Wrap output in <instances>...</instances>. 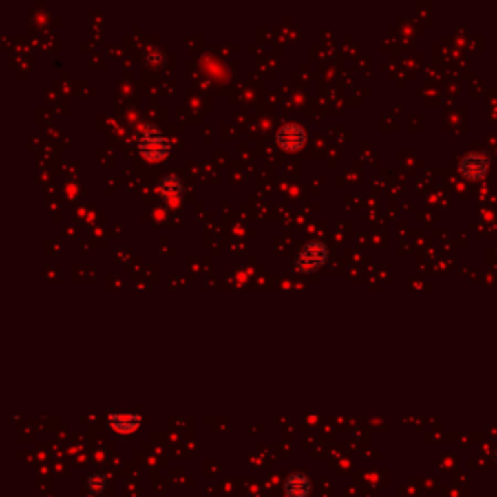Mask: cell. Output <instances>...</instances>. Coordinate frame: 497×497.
<instances>
[{"instance_id": "obj_1", "label": "cell", "mask_w": 497, "mask_h": 497, "mask_svg": "<svg viewBox=\"0 0 497 497\" xmlns=\"http://www.w3.org/2000/svg\"><path fill=\"white\" fill-rule=\"evenodd\" d=\"M136 148L148 162H162L173 150L171 140L163 134L162 130L146 125L136 134Z\"/></svg>"}, {"instance_id": "obj_2", "label": "cell", "mask_w": 497, "mask_h": 497, "mask_svg": "<svg viewBox=\"0 0 497 497\" xmlns=\"http://www.w3.org/2000/svg\"><path fill=\"white\" fill-rule=\"evenodd\" d=\"M328 260V247L323 241H311L307 245H303V248L297 253L295 257V268L299 272H315L323 266L324 262Z\"/></svg>"}, {"instance_id": "obj_3", "label": "cell", "mask_w": 497, "mask_h": 497, "mask_svg": "<svg viewBox=\"0 0 497 497\" xmlns=\"http://www.w3.org/2000/svg\"><path fill=\"white\" fill-rule=\"evenodd\" d=\"M276 142L282 150L297 151L305 146L307 132L299 123H284L280 129L276 130Z\"/></svg>"}, {"instance_id": "obj_4", "label": "cell", "mask_w": 497, "mask_h": 497, "mask_svg": "<svg viewBox=\"0 0 497 497\" xmlns=\"http://www.w3.org/2000/svg\"><path fill=\"white\" fill-rule=\"evenodd\" d=\"M158 193L169 206H179L184 196V183L179 175H165L158 183Z\"/></svg>"}, {"instance_id": "obj_5", "label": "cell", "mask_w": 497, "mask_h": 497, "mask_svg": "<svg viewBox=\"0 0 497 497\" xmlns=\"http://www.w3.org/2000/svg\"><path fill=\"white\" fill-rule=\"evenodd\" d=\"M107 423L113 432L120 435H130L140 427L142 418L134 412H111L107 416Z\"/></svg>"}, {"instance_id": "obj_6", "label": "cell", "mask_w": 497, "mask_h": 497, "mask_svg": "<svg viewBox=\"0 0 497 497\" xmlns=\"http://www.w3.org/2000/svg\"><path fill=\"white\" fill-rule=\"evenodd\" d=\"M311 489H313L311 480L303 472H293L284 482V494L288 497H309Z\"/></svg>"}, {"instance_id": "obj_7", "label": "cell", "mask_w": 497, "mask_h": 497, "mask_svg": "<svg viewBox=\"0 0 497 497\" xmlns=\"http://www.w3.org/2000/svg\"><path fill=\"white\" fill-rule=\"evenodd\" d=\"M458 167L461 173L468 179H480L487 171V158L484 154H466Z\"/></svg>"}, {"instance_id": "obj_8", "label": "cell", "mask_w": 497, "mask_h": 497, "mask_svg": "<svg viewBox=\"0 0 497 497\" xmlns=\"http://www.w3.org/2000/svg\"><path fill=\"white\" fill-rule=\"evenodd\" d=\"M105 487H107V478H105V474H101V472H92V474H87L86 489L92 494V496L103 494Z\"/></svg>"}]
</instances>
